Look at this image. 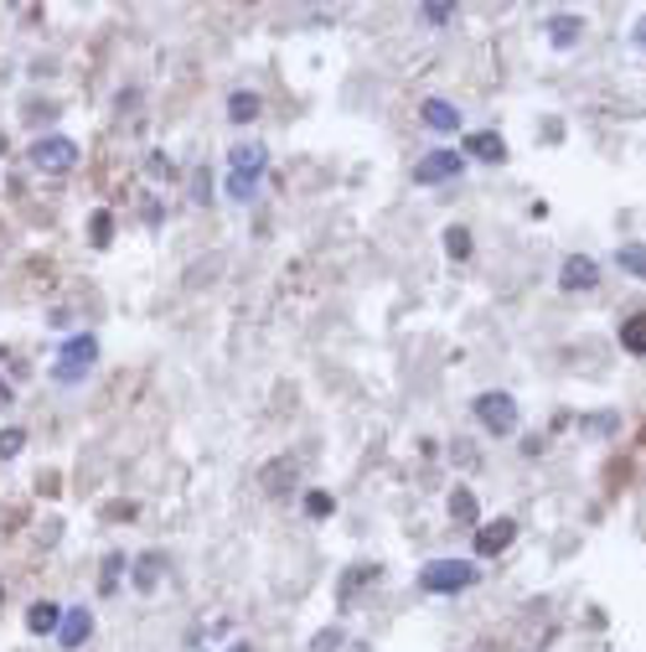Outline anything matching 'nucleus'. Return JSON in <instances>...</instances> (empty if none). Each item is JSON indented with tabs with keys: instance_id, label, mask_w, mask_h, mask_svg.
<instances>
[{
	"instance_id": "15",
	"label": "nucleus",
	"mask_w": 646,
	"mask_h": 652,
	"mask_svg": "<svg viewBox=\"0 0 646 652\" xmlns=\"http://www.w3.org/2000/svg\"><path fill=\"white\" fill-rule=\"evenodd\" d=\"M228 119H234V125H249V119H259V94L238 88L234 99H228Z\"/></svg>"
},
{
	"instance_id": "13",
	"label": "nucleus",
	"mask_w": 646,
	"mask_h": 652,
	"mask_svg": "<svg viewBox=\"0 0 646 652\" xmlns=\"http://www.w3.org/2000/svg\"><path fill=\"white\" fill-rule=\"evenodd\" d=\"M26 627H32V632H58V627H62V606H52V601H37V606L26 612Z\"/></svg>"
},
{
	"instance_id": "3",
	"label": "nucleus",
	"mask_w": 646,
	"mask_h": 652,
	"mask_svg": "<svg viewBox=\"0 0 646 652\" xmlns=\"http://www.w3.org/2000/svg\"><path fill=\"white\" fill-rule=\"evenodd\" d=\"M94 363H98V342H94V336H73V342L62 347V357H58V368H52V374H58L62 383H79L83 374H94Z\"/></svg>"
},
{
	"instance_id": "7",
	"label": "nucleus",
	"mask_w": 646,
	"mask_h": 652,
	"mask_svg": "<svg viewBox=\"0 0 646 652\" xmlns=\"http://www.w3.org/2000/svg\"><path fill=\"white\" fill-rule=\"evenodd\" d=\"M559 285H564V291H595V285H600V270H595V259H589V254H569Z\"/></svg>"
},
{
	"instance_id": "8",
	"label": "nucleus",
	"mask_w": 646,
	"mask_h": 652,
	"mask_svg": "<svg viewBox=\"0 0 646 652\" xmlns=\"http://www.w3.org/2000/svg\"><path fill=\"white\" fill-rule=\"evenodd\" d=\"M517 538V523L512 518H497V523H481L476 529V554H502Z\"/></svg>"
},
{
	"instance_id": "5",
	"label": "nucleus",
	"mask_w": 646,
	"mask_h": 652,
	"mask_svg": "<svg viewBox=\"0 0 646 652\" xmlns=\"http://www.w3.org/2000/svg\"><path fill=\"white\" fill-rule=\"evenodd\" d=\"M476 419L491 435H512L517 430V404H512V394H481L476 399Z\"/></svg>"
},
{
	"instance_id": "9",
	"label": "nucleus",
	"mask_w": 646,
	"mask_h": 652,
	"mask_svg": "<svg viewBox=\"0 0 646 652\" xmlns=\"http://www.w3.org/2000/svg\"><path fill=\"white\" fill-rule=\"evenodd\" d=\"M58 637H62V648H83L88 637H94V616L83 612H62V627H58Z\"/></svg>"
},
{
	"instance_id": "2",
	"label": "nucleus",
	"mask_w": 646,
	"mask_h": 652,
	"mask_svg": "<svg viewBox=\"0 0 646 652\" xmlns=\"http://www.w3.org/2000/svg\"><path fill=\"white\" fill-rule=\"evenodd\" d=\"M259 171H264V145H238L234 151V177H228V198H238V202L254 198Z\"/></svg>"
},
{
	"instance_id": "16",
	"label": "nucleus",
	"mask_w": 646,
	"mask_h": 652,
	"mask_svg": "<svg viewBox=\"0 0 646 652\" xmlns=\"http://www.w3.org/2000/svg\"><path fill=\"white\" fill-rule=\"evenodd\" d=\"M615 264L626 270V275H636V280H646V244H626L621 254H615Z\"/></svg>"
},
{
	"instance_id": "28",
	"label": "nucleus",
	"mask_w": 646,
	"mask_h": 652,
	"mask_svg": "<svg viewBox=\"0 0 646 652\" xmlns=\"http://www.w3.org/2000/svg\"><path fill=\"white\" fill-rule=\"evenodd\" d=\"M234 652H249V648H234Z\"/></svg>"
},
{
	"instance_id": "11",
	"label": "nucleus",
	"mask_w": 646,
	"mask_h": 652,
	"mask_svg": "<svg viewBox=\"0 0 646 652\" xmlns=\"http://www.w3.org/2000/svg\"><path fill=\"white\" fill-rule=\"evenodd\" d=\"M419 115H424V125H430V130H455V125H460V109H455V104H445V99H424V109H419Z\"/></svg>"
},
{
	"instance_id": "1",
	"label": "nucleus",
	"mask_w": 646,
	"mask_h": 652,
	"mask_svg": "<svg viewBox=\"0 0 646 652\" xmlns=\"http://www.w3.org/2000/svg\"><path fill=\"white\" fill-rule=\"evenodd\" d=\"M419 585L434 595H455V591H466V585H476V565L470 559H434V565L419 570Z\"/></svg>"
},
{
	"instance_id": "17",
	"label": "nucleus",
	"mask_w": 646,
	"mask_h": 652,
	"mask_svg": "<svg viewBox=\"0 0 646 652\" xmlns=\"http://www.w3.org/2000/svg\"><path fill=\"white\" fill-rule=\"evenodd\" d=\"M553 47H574V42H579V32H585V26H579V21L574 16H553Z\"/></svg>"
},
{
	"instance_id": "23",
	"label": "nucleus",
	"mask_w": 646,
	"mask_h": 652,
	"mask_svg": "<svg viewBox=\"0 0 646 652\" xmlns=\"http://www.w3.org/2000/svg\"><path fill=\"white\" fill-rule=\"evenodd\" d=\"M451 16H455L451 5H424V21H430V26H445Z\"/></svg>"
},
{
	"instance_id": "18",
	"label": "nucleus",
	"mask_w": 646,
	"mask_h": 652,
	"mask_svg": "<svg viewBox=\"0 0 646 652\" xmlns=\"http://www.w3.org/2000/svg\"><path fill=\"white\" fill-rule=\"evenodd\" d=\"M445 249H451V259H470V234L466 228H451V234H445Z\"/></svg>"
},
{
	"instance_id": "12",
	"label": "nucleus",
	"mask_w": 646,
	"mask_h": 652,
	"mask_svg": "<svg viewBox=\"0 0 646 652\" xmlns=\"http://www.w3.org/2000/svg\"><path fill=\"white\" fill-rule=\"evenodd\" d=\"M160 570H166V559H160L156 549L140 554V559H135V585H140V591H156V585H160Z\"/></svg>"
},
{
	"instance_id": "20",
	"label": "nucleus",
	"mask_w": 646,
	"mask_h": 652,
	"mask_svg": "<svg viewBox=\"0 0 646 652\" xmlns=\"http://www.w3.org/2000/svg\"><path fill=\"white\" fill-rule=\"evenodd\" d=\"M306 513H311V518H326V513H332V497H326V493H311V497H306Z\"/></svg>"
},
{
	"instance_id": "4",
	"label": "nucleus",
	"mask_w": 646,
	"mask_h": 652,
	"mask_svg": "<svg viewBox=\"0 0 646 652\" xmlns=\"http://www.w3.org/2000/svg\"><path fill=\"white\" fill-rule=\"evenodd\" d=\"M73 161H79V145L68 135H52V140H37V145H32V166H37V171L62 177V171H73Z\"/></svg>"
},
{
	"instance_id": "25",
	"label": "nucleus",
	"mask_w": 646,
	"mask_h": 652,
	"mask_svg": "<svg viewBox=\"0 0 646 652\" xmlns=\"http://www.w3.org/2000/svg\"><path fill=\"white\" fill-rule=\"evenodd\" d=\"M5 404H11V389H5V383H0V410H5Z\"/></svg>"
},
{
	"instance_id": "6",
	"label": "nucleus",
	"mask_w": 646,
	"mask_h": 652,
	"mask_svg": "<svg viewBox=\"0 0 646 652\" xmlns=\"http://www.w3.org/2000/svg\"><path fill=\"white\" fill-rule=\"evenodd\" d=\"M455 171H460V156H455V151H434V156H424L414 166V181L430 187V181H451Z\"/></svg>"
},
{
	"instance_id": "22",
	"label": "nucleus",
	"mask_w": 646,
	"mask_h": 652,
	"mask_svg": "<svg viewBox=\"0 0 646 652\" xmlns=\"http://www.w3.org/2000/svg\"><path fill=\"white\" fill-rule=\"evenodd\" d=\"M109 234H115V217H109V213H94V244H109Z\"/></svg>"
},
{
	"instance_id": "27",
	"label": "nucleus",
	"mask_w": 646,
	"mask_h": 652,
	"mask_svg": "<svg viewBox=\"0 0 646 652\" xmlns=\"http://www.w3.org/2000/svg\"><path fill=\"white\" fill-rule=\"evenodd\" d=\"M636 42H642V47H646V21H642V37H636Z\"/></svg>"
},
{
	"instance_id": "19",
	"label": "nucleus",
	"mask_w": 646,
	"mask_h": 652,
	"mask_svg": "<svg viewBox=\"0 0 646 652\" xmlns=\"http://www.w3.org/2000/svg\"><path fill=\"white\" fill-rule=\"evenodd\" d=\"M451 513L460 518V523H476V497H470V493H455V497H451Z\"/></svg>"
},
{
	"instance_id": "26",
	"label": "nucleus",
	"mask_w": 646,
	"mask_h": 652,
	"mask_svg": "<svg viewBox=\"0 0 646 652\" xmlns=\"http://www.w3.org/2000/svg\"><path fill=\"white\" fill-rule=\"evenodd\" d=\"M0 156H5V130H0Z\"/></svg>"
},
{
	"instance_id": "21",
	"label": "nucleus",
	"mask_w": 646,
	"mask_h": 652,
	"mask_svg": "<svg viewBox=\"0 0 646 652\" xmlns=\"http://www.w3.org/2000/svg\"><path fill=\"white\" fill-rule=\"evenodd\" d=\"M21 446H26V430H5V435H0V455H16Z\"/></svg>"
},
{
	"instance_id": "10",
	"label": "nucleus",
	"mask_w": 646,
	"mask_h": 652,
	"mask_svg": "<svg viewBox=\"0 0 646 652\" xmlns=\"http://www.w3.org/2000/svg\"><path fill=\"white\" fill-rule=\"evenodd\" d=\"M466 156L502 161V156H507V145H502V135H497V130H476V135H466Z\"/></svg>"
},
{
	"instance_id": "24",
	"label": "nucleus",
	"mask_w": 646,
	"mask_h": 652,
	"mask_svg": "<svg viewBox=\"0 0 646 652\" xmlns=\"http://www.w3.org/2000/svg\"><path fill=\"white\" fill-rule=\"evenodd\" d=\"M336 642H342V632H321V637H315V652H332Z\"/></svg>"
},
{
	"instance_id": "14",
	"label": "nucleus",
	"mask_w": 646,
	"mask_h": 652,
	"mask_svg": "<svg viewBox=\"0 0 646 652\" xmlns=\"http://www.w3.org/2000/svg\"><path fill=\"white\" fill-rule=\"evenodd\" d=\"M621 347L636 353V357H646V311L642 317H631V321H621Z\"/></svg>"
}]
</instances>
